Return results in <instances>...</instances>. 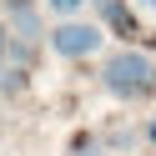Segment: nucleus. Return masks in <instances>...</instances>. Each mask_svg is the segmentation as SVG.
<instances>
[{"label":"nucleus","instance_id":"20e7f679","mask_svg":"<svg viewBox=\"0 0 156 156\" xmlns=\"http://www.w3.org/2000/svg\"><path fill=\"white\" fill-rule=\"evenodd\" d=\"M10 25H15V35H20V41H35V35H41V15H35V10H15Z\"/></svg>","mask_w":156,"mask_h":156},{"label":"nucleus","instance_id":"0eeeda50","mask_svg":"<svg viewBox=\"0 0 156 156\" xmlns=\"http://www.w3.org/2000/svg\"><path fill=\"white\" fill-rule=\"evenodd\" d=\"M141 5H151V10H156V0H141Z\"/></svg>","mask_w":156,"mask_h":156},{"label":"nucleus","instance_id":"423d86ee","mask_svg":"<svg viewBox=\"0 0 156 156\" xmlns=\"http://www.w3.org/2000/svg\"><path fill=\"white\" fill-rule=\"evenodd\" d=\"M5 10H10V15L15 10H30V0H5Z\"/></svg>","mask_w":156,"mask_h":156},{"label":"nucleus","instance_id":"f03ea898","mask_svg":"<svg viewBox=\"0 0 156 156\" xmlns=\"http://www.w3.org/2000/svg\"><path fill=\"white\" fill-rule=\"evenodd\" d=\"M51 51L66 55V61H81V55L101 51V25H86V20H61L51 30Z\"/></svg>","mask_w":156,"mask_h":156},{"label":"nucleus","instance_id":"7ed1b4c3","mask_svg":"<svg viewBox=\"0 0 156 156\" xmlns=\"http://www.w3.org/2000/svg\"><path fill=\"white\" fill-rule=\"evenodd\" d=\"M96 10H101V20L111 25L116 35H126V41L141 35V30H136V20H131V10H126V0H96Z\"/></svg>","mask_w":156,"mask_h":156},{"label":"nucleus","instance_id":"f257e3e1","mask_svg":"<svg viewBox=\"0 0 156 156\" xmlns=\"http://www.w3.org/2000/svg\"><path fill=\"white\" fill-rule=\"evenodd\" d=\"M101 86L116 101H141L156 86V66H151V55H141V51H116L111 61L101 66Z\"/></svg>","mask_w":156,"mask_h":156},{"label":"nucleus","instance_id":"39448f33","mask_svg":"<svg viewBox=\"0 0 156 156\" xmlns=\"http://www.w3.org/2000/svg\"><path fill=\"white\" fill-rule=\"evenodd\" d=\"M45 5H51L55 15H76V10H81V5H86V0H45Z\"/></svg>","mask_w":156,"mask_h":156}]
</instances>
